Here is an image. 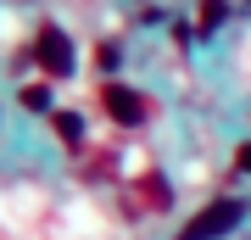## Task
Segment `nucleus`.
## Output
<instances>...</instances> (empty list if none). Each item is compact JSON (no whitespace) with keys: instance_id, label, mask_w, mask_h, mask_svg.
I'll return each instance as SVG.
<instances>
[{"instance_id":"nucleus-1","label":"nucleus","mask_w":251,"mask_h":240,"mask_svg":"<svg viewBox=\"0 0 251 240\" xmlns=\"http://www.w3.org/2000/svg\"><path fill=\"white\" fill-rule=\"evenodd\" d=\"M240 213H246L240 201H212L201 218H190V223H184V235H179V240H218V235H229L234 223H240Z\"/></svg>"},{"instance_id":"nucleus-2","label":"nucleus","mask_w":251,"mask_h":240,"mask_svg":"<svg viewBox=\"0 0 251 240\" xmlns=\"http://www.w3.org/2000/svg\"><path fill=\"white\" fill-rule=\"evenodd\" d=\"M39 62H45V73H56V79H62V73H73V45H67V34L62 28H39Z\"/></svg>"},{"instance_id":"nucleus-3","label":"nucleus","mask_w":251,"mask_h":240,"mask_svg":"<svg viewBox=\"0 0 251 240\" xmlns=\"http://www.w3.org/2000/svg\"><path fill=\"white\" fill-rule=\"evenodd\" d=\"M106 107H112L117 123H140V117H145V101H140V95H128L123 84H106Z\"/></svg>"},{"instance_id":"nucleus-4","label":"nucleus","mask_w":251,"mask_h":240,"mask_svg":"<svg viewBox=\"0 0 251 240\" xmlns=\"http://www.w3.org/2000/svg\"><path fill=\"white\" fill-rule=\"evenodd\" d=\"M56 129H62L67 140H78V117H73V112H56Z\"/></svg>"},{"instance_id":"nucleus-5","label":"nucleus","mask_w":251,"mask_h":240,"mask_svg":"<svg viewBox=\"0 0 251 240\" xmlns=\"http://www.w3.org/2000/svg\"><path fill=\"white\" fill-rule=\"evenodd\" d=\"M240 162H246V168H251V145H246V151H240Z\"/></svg>"}]
</instances>
